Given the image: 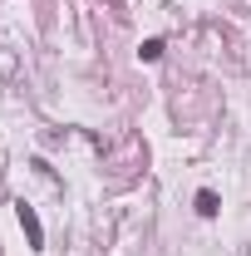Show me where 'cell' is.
<instances>
[{
    "instance_id": "1",
    "label": "cell",
    "mask_w": 251,
    "mask_h": 256,
    "mask_svg": "<svg viewBox=\"0 0 251 256\" xmlns=\"http://www.w3.org/2000/svg\"><path fill=\"white\" fill-rule=\"evenodd\" d=\"M20 226L30 232V246H40V242H44V226H40V217H34V207H20Z\"/></svg>"
},
{
    "instance_id": "2",
    "label": "cell",
    "mask_w": 251,
    "mask_h": 256,
    "mask_svg": "<svg viewBox=\"0 0 251 256\" xmlns=\"http://www.w3.org/2000/svg\"><path fill=\"white\" fill-rule=\"evenodd\" d=\"M197 212H202V217H212V212H217V192H197Z\"/></svg>"
},
{
    "instance_id": "3",
    "label": "cell",
    "mask_w": 251,
    "mask_h": 256,
    "mask_svg": "<svg viewBox=\"0 0 251 256\" xmlns=\"http://www.w3.org/2000/svg\"><path fill=\"white\" fill-rule=\"evenodd\" d=\"M138 54H143V60H158V54H162V40H148V44H143Z\"/></svg>"
}]
</instances>
